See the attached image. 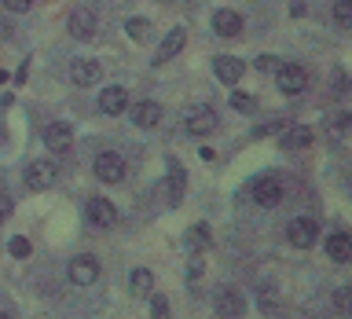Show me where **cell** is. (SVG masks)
I'll use <instances>...</instances> for the list:
<instances>
[{"label":"cell","mask_w":352,"mask_h":319,"mask_svg":"<svg viewBox=\"0 0 352 319\" xmlns=\"http://www.w3.org/2000/svg\"><path fill=\"white\" fill-rule=\"evenodd\" d=\"M209 242H213V235H209L206 224H195L191 231H187V250H191V253H206Z\"/></svg>","instance_id":"7402d4cb"},{"label":"cell","mask_w":352,"mask_h":319,"mask_svg":"<svg viewBox=\"0 0 352 319\" xmlns=\"http://www.w3.org/2000/svg\"><path fill=\"white\" fill-rule=\"evenodd\" d=\"M15 81H19V85H26V81H30V63H22V66H19Z\"/></svg>","instance_id":"e575fe53"},{"label":"cell","mask_w":352,"mask_h":319,"mask_svg":"<svg viewBox=\"0 0 352 319\" xmlns=\"http://www.w3.org/2000/svg\"><path fill=\"white\" fill-rule=\"evenodd\" d=\"M70 283H77V286H92V283H99V261L88 257V253L74 257V261H70Z\"/></svg>","instance_id":"ba28073f"},{"label":"cell","mask_w":352,"mask_h":319,"mask_svg":"<svg viewBox=\"0 0 352 319\" xmlns=\"http://www.w3.org/2000/svg\"><path fill=\"white\" fill-rule=\"evenodd\" d=\"M286 239H290L297 250H308V246H316V239H319V224L312 217H294L290 224H286Z\"/></svg>","instance_id":"7a4b0ae2"},{"label":"cell","mask_w":352,"mask_h":319,"mask_svg":"<svg viewBox=\"0 0 352 319\" xmlns=\"http://www.w3.org/2000/svg\"><path fill=\"white\" fill-rule=\"evenodd\" d=\"M30 4H33V0H4L8 11H30Z\"/></svg>","instance_id":"d6a6232c"},{"label":"cell","mask_w":352,"mask_h":319,"mask_svg":"<svg viewBox=\"0 0 352 319\" xmlns=\"http://www.w3.org/2000/svg\"><path fill=\"white\" fill-rule=\"evenodd\" d=\"M283 129H286L283 118H268V121H261V125L253 129V136H279Z\"/></svg>","instance_id":"484cf974"},{"label":"cell","mask_w":352,"mask_h":319,"mask_svg":"<svg viewBox=\"0 0 352 319\" xmlns=\"http://www.w3.org/2000/svg\"><path fill=\"white\" fill-rule=\"evenodd\" d=\"M217 312L224 316V319H235V316H242V294L239 290H220L217 294Z\"/></svg>","instance_id":"d6986e66"},{"label":"cell","mask_w":352,"mask_h":319,"mask_svg":"<svg viewBox=\"0 0 352 319\" xmlns=\"http://www.w3.org/2000/svg\"><path fill=\"white\" fill-rule=\"evenodd\" d=\"M334 22L341 30L352 26V0H338V4H334Z\"/></svg>","instance_id":"d4e9b609"},{"label":"cell","mask_w":352,"mask_h":319,"mask_svg":"<svg viewBox=\"0 0 352 319\" xmlns=\"http://www.w3.org/2000/svg\"><path fill=\"white\" fill-rule=\"evenodd\" d=\"M4 81H8V74H4V70H0V85H4Z\"/></svg>","instance_id":"74e56055"},{"label":"cell","mask_w":352,"mask_h":319,"mask_svg":"<svg viewBox=\"0 0 352 319\" xmlns=\"http://www.w3.org/2000/svg\"><path fill=\"white\" fill-rule=\"evenodd\" d=\"M184 184H187V173L180 169V162H176L173 169H169V180H165V202H169V206H180Z\"/></svg>","instance_id":"e0dca14e"},{"label":"cell","mask_w":352,"mask_h":319,"mask_svg":"<svg viewBox=\"0 0 352 319\" xmlns=\"http://www.w3.org/2000/svg\"><path fill=\"white\" fill-rule=\"evenodd\" d=\"M96 176L103 184H121V180H125V158L114 154V151H103L96 158Z\"/></svg>","instance_id":"5b68a950"},{"label":"cell","mask_w":352,"mask_h":319,"mask_svg":"<svg viewBox=\"0 0 352 319\" xmlns=\"http://www.w3.org/2000/svg\"><path fill=\"white\" fill-rule=\"evenodd\" d=\"M70 33H74L77 41H88V37H92V33H96V15H92V11H88V8H77L74 15H70Z\"/></svg>","instance_id":"2e32d148"},{"label":"cell","mask_w":352,"mask_h":319,"mask_svg":"<svg viewBox=\"0 0 352 319\" xmlns=\"http://www.w3.org/2000/svg\"><path fill=\"white\" fill-rule=\"evenodd\" d=\"M334 92H338V96H341V92H345V74H341V70L334 74Z\"/></svg>","instance_id":"d590c367"},{"label":"cell","mask_w":352,"mask_h":319,"mask_svg":"<svg viewBox=\"0 0 352 319\" xmlns=\"http://www.w3.org/2000/svg\"><path fill=\"white\" fill-rule=\"evenodd\" d=\"M125 33H129L132 41H147L151 37V22L147 19H129L125 22Z\"/></svg>","instance_id":"603a6c76"},{"label":"cell","mask_w":352,"mask_h":319,"mask_svg":"<svg viewBox=\"0 0 352 319\" xmlns=\"http://www.w3.org/2000/svg\"><path fill=\"white\" fill-rule=\"evenodd\" d=\"M129 114H132V125L136 129H154L162 121V107L154 103V99H143V103H136Z\"/></svg>","instance_id":"4fadbf2b"},{"label":"cell","mask_w":352,"mask_h":319,"mask_svg":"<svg viewBox=\"0 0 352 319\" xmlns=\"http://www.w3.org/2000/svg\"><path fill=\"white\" fill-rule=\"evenodd\" d=\"M327 253H330V261L345 264V261L352 257V239L345 235V231H334V235L327 239Z\"/></svg>","instance_id":"ffe728a7"},{"label":"cell","mask_w":352,"mask_h":319,"mask_svg":"<svg viewBox=\"0 0 352 319\" xmlns=\"http://www.w3.org/2000/svg\"><path fill=\"white\" fill-rule=\"evenodd\" d=\"M250 195H253V202H257V206L272 209V206L283 202V180H279V176H261V180H253Z\"/></svg>","instance_id":"3957f363"},{"label":"cell","mask_w":352,"mask_h":319,"mask_svg":"<svg viewBox=\"0 0 352 319\" xmlns=\"http://www.w3.org/2000/svg\"><path fill=\"white\" fill-rule=\"evenodd\" d=\"M213 74H217V81H224V85L235 88L242 81V74H246V63L235 59V55H217V59H213Z\"/></svg>","instance_id":"52a82bcc"},{"label":"cell","mask_w":352,"mask_h":319,"mask_svg":"<svg viewBox=\"0 0 352 319\" xmlns=\"http://www.w3.org/2000/svg\"><path fill=\"white\" fill-rule=\"evenodd\" d=\"M213 30L220 33V37H239V33H242V15H239V11H231V8H220L213 15Z\"/></svg>","instance_id":"5bb4252c"},{"label":"cell","mask_w":352,"mask_h":319,"mask_svg":"<svg viewBox=\"0 0 352 319\" xmlns=\"http://www.w3.org/2000/svg\"><path fill=\"white\" fill-rule=\"evenodd\" d=\"M275 85H279L283 96H301L308 88V70L301 63H283L279 70H275Z\"/></svg>","instance_id":"6da1fadb"},{"label":"cell","mask_w":352,"mask_h":319,"mask_svg":"<svg viewBox=\"0 0 352 319\" xmlns=\"http://www.w3.org/2000/svg\"><path fill=\"white\" fill-rule=\"evenodd\" d=\"M184 41H187V33H184V30H173V33H165L162 48L154 52V66H165V63H169L173 55H176V52L184 48Z\"/></svg>","instance_id":"9a60e30c"},{"label":"cell","mask_w":352,"mask_h":319,"mask_svg":"<svg viewBox=\"0 0 352 319\" xmlns=\"http://www.w3.org/2000/svg\"><path fill=\"white\" fill-rule=\"evenodd\" d=\"M151 319H169V301L165 297H154L151 301Z\"/></svg>","instance_id":"4dcf8cb0"},{"label":"cell","mask_w":352,"mask_h":319,"mask_svg":"<svg viewBox=\"0 0 352 319\" xmlns=\"http://www.w3.org/2000/svg\"><path fill=\"white\" fill-rule=\"evenodd\" d=\"M26 187L30 191H48V187L55 184V165L48 162V158H37V162H30L26 165Z\"/></svg>","instance_id":"277c9868"},{"label":"cell","mask_w":352,"mask_h":319,"mask_svg":"<svg viewBox=\"0 0 352 319\" xmlns=\"http://www.w3.org/2000/svg\"><path fill=\"white\" fill-rule=\"evenodd\" d=\"M11 209H15L11 195H0V220H8V217H11Z\"/></svg>","instance_id":"1f68e13d"},{"label":"cell","mask_w":352,"mask_h":319,"mask_svg":"<svg viewBox=\"0 0 352 319\" xmlns=\"http://www.w3.org/2000/svg\"><path fill=\"white\" fill-rule=\"evenodd\" d=\"M8 250H11V257H19V261H26L30 253H33V246H30V239L26 235H15L8 242Z\"/></svg>","instance_id":"4316f807"},{"label":"cell","mask_w":352,"mask_h":319,"mask_svg":"<svg viewBox=\"0 0 352 319\" xmlns=\"http://www.w3.org/2000/svg\"><path fill=\"white\" fill-rule=\"evenodd\" d=\"M99 110H103V114H110V118L125 114V110H129V92H125L121 85L103 88V92H99Z\"/></svg>","instance_id":"8fae6325"},{"label":"cell","mask_w":352,"mask_h":319,"mask_svg":"<svg viewBox=\"0 0 352 319\" xmlns=\"http://www.w3.org/2000/svg\"><path fill=\"white\" fill-rule=\"evenodd\" d=\"M334 305H338V312H345V308H349V290H338L334 294Z\"/></svg>","instance_id":"836d02e7"},{"label":"cell","mask_w":352,"mask_h":319,"mask_svg":"<svg viewBox=\"0 0 352 319\" xmlns=\"http://www.w3.org/2000/svg\"><path fill=\"white\" fill-rule=\"evenodd\" d=\"M85 217H88V224H96V228H114L118 224V209L110 206L107 198H88Z\"/></svg>","instance_id":"30bf717a"},{"label":"cell","mask_w":352,"mask_h":319,"mask_svg":"<svg viewBox=\"0 0 352 319\" xmlns=\"http://www.w3.org/2000/svg\"><path fill=\"white\" fill-rule=\"evenodd\" d=\"M0 319H11V312H0Z\"/></svg>","instance_id":"f35d334b"},{"label":"cell","mask_w":352,"mask_h":319,"mask_svg":"<svg viewBox=\"0 0 352 319\" xmlns=\"http://www.w3.org/2000/svg\"><path fill=\"white\" fill-rule=\"evenodd\" d=\"M129 290H132V297H147L154 290V275L147 268H136L129 275Z\"/></svg>","instance_id":"44dd1931"},{"label":"cell","mask_w":352,"mask_h":319,"mask_svg":"<svg viewBox=\"0 0 352 319\" xmlns=\"http://www.w3.org/2000/svg\"><path fill=\"white\" fill-rule=\"evenodd\" d=\"M231 107H235L239 114H253V110H257V99L250 92H231Z\"/></svg>","instance_id":"cb8c5ba5"},{"label":"cell","mask_w":352,"mask_h":319,"mask_svg":"<svg viewBox=\"0 0 352 319\" xmlns=\"http://www.w3.org/2000/svg\"><path fill=\"white\" fill-rule=\"evenodd\" d=\"M312 136L316 132L308 129V125H286L283 129V151H301V147H308V143H312Z\"/></svg>","instance_id":"ac0fdd59"},{"label":"cell","mask_w":352,"mask_h":319,"mask_svg":"<svg viewBox=\"0 0 352 319\" xmlns=\"http://www.w3.org/2000/svg\"><path fill=\"white\" fill-rule=\"evenodd\" d=\"M279 59H275V55H257V70L261 74H275V70H279Z\"/></svg>","instance_id":"f546056e"},{"label":"cell","mask_w":352,"mask_h":319,"mask_svg":"<svg viewBox=\"0 0 352 319\" xmlns=\"http://www.w3.org/2000/svg\"><path fill=\"white\" fill-rule=\"evenodd\" d=\"M257 305H261V312L279 316V297H275V290H261L257 294Z\"/></svg>","instance_id":"83f0119b"},{"label":"cell","mask_w":352,"mask_h":319,"mask_svg":"<svg viewBox=\"0 0 352 319\" xmlns=\"http://www.w3.org/2000/svg\"><path fill=\"white\" fill-rule=\"evenodd\" d=\"M99 77H103V70H99V63H96V59H74V66H70V81H74L77 88L96 85Z\"/></svg>","instance_id":"7c38bea8"},{"label":"cell","mask_w":352,"mask_h":319,"mask_svg":"<svg viewBox=\"0 0 352 319\" xmlns=\"http://www.w3.org/2000/svg\"><path fill=\"white\" fill-rule=\"evenodd\" d=\"M202 272H206V261H202V253H191V264H187V283L198 286V279H202Z\"/></svg>","instance_id":"f1b7e54d"},{"label":"cell","mask_w":352,"mask_h":319,"mask_svg":"<svg viewBox=\"0 0 352 319\" xmlns=\"http://www.w3.org/2000/svg\"><path fill=\"white\" fill-rule=\"evenodd\" d=\"M184 125H187V132H191V136H209V132L220 125V118H217L213 107H195L191 114H187Z\"/></svg>","instance_id":"8992f818"},{"label":"cell","mask_w":352,"mask_h":319,"mask_svg":"<svg viewBox=\"0 0 352 319\" xmlns=\"http://www.w3.org/2000/svg\"><path fill=\"white\" fill-rule=\"evenodd\" d=\"M74 143V129L66 125V121H55V125L44 129V147H48L52 154H66Z\"/></svg>","instance_id":"9c48e42d"},{"label":"cell","mask_w":352,"mask_h":319,"mask_svg":"<svg viewBox=\"0 0 352 319\" xmlns=\"http://www.w3.org/2000/svg\"><path fill=\"white\" fill-rule=\"evenodd\" d=\"M290 15H305V0H294V4H290Z\"/></svg>","instance_id":"8d00e7d4"}]
</instances>
